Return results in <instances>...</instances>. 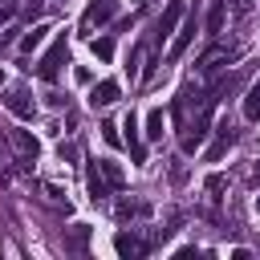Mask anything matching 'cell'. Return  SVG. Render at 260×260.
<instances>
[{
    "label": "cell",
    "mask_w": 260,
    "mask_h": 260,
    "mask_svg": "<svg viewBox=\"0 0 260 260\" xmlns=\"http://www.w3.org/2000/svg\"><path fill=\"white\" fill-rule=\"evenodd\" d=\"M65 61H69V37L61 32V37L45 49V57H41V65H37V77H41V81H57L61 69H65Z\"/></svg>",
    "instance_id": "cell-1"
},
{
    "label": "cell",
    "mask_w": 260,
    "mask_h": 260,
    "mask_svg": "<svg viewBox=\"0 0 260 260\" xmlns=\"http://www.w3.org/2000/svg\"><path fill=\"white\" fill-rule=\"evenodd\" d=\"M4 110L16 114V118H32V114H37V102L28 98L24 85H8V89H4Z\"/></svg>",
    "instance_id": "cell-2"
},
{
    "label": "cell",
    "mask_w": 260,
    "mask_h": 260,
    "mask_svg": "<svg viewBox=\"0 0 260 260\" xmlns=\"http://www.w3.org/2000/svg\"><path fill=\"white\" fill-rule=\"evenodd\" d=\"M195 32H199V20H195V12H191V16H183V24L175 28V41H171V53H167V57L179 61V57L187 53V45L195 41Z\"/></svg>",
    "instance_id": "cell-3"
},
{
    "label": "cell",
    "mask_w": 260,
    "mask_h": 260,
    "mask_svg": "<svg viewBox=\"0 0 260 260\" xmlns=\"http://www.w3.org/2000/svg\"><path fill=\"white\" fill-rule=\"evenodd\" d=\"M179 20H183V0H171L167 4V12L158 16V24H154V45H162L175 28H179Z\"/></svg>",
    "instance_id": "cell-4"
},
{
    "label": "cell",
    "mask_w": 260,
    "mask_h": 260,
    "mask_svg": "<svg viewBox=\"0 0 260 260\" xmlns=\"http://www.w3.org/2000/svg\"><path fill=\"white\" fill-rule=\"evenodd\" d=\"M114 252H118L122 260H138V256H146V252H150V244H146V240H138L134 232H118V236H114Z\"/></svg>",
    "instance_id": "cell-5"
},
{
    "label": "cell",
    "mask_w": 260,
    "mask_h": 260,
    "mask_svg": "<svg viewBox=\"0 0 260 260\" xmlns=\"http://www.w3.org/2000/svg\"><path fill=\"white\" fill-rule=\"evenodd\" d=\"M114 12H118V0H89V8H85V28L114 20Z\"/></svg>",
    "instance_id": "cell-6"
},
{
    "label": "cell",
    "mask_w": 260,
    "mask_h": 260,
    "mask_svg": "<svg viewBox=\"0 0 260 260\" xmlns=\"http://www.w3.org/2000/svg\"><path fill=\"white\" fill-rule=\"evenodd\" d=\"M118 93H122V85L118 81H98L93 89H89V106L98 110V106H114L118 102Z\"/></svg>",
    "instance_id": "cell-7"
},
{
    "label": "cell",
    "mask_w": 260,
    "mask_h": 260,
    "mask_svg": "<svg viewBox=\"0 0 260 260\" xmlns=\"http://www.w3.org/2000/svg\"><path fill=\"white\" fill-rule=\"evenodd\" d=\"M85 187H89V199H93V203H102V199L110 195V183H106V175H102L98 162H89V171H85Z\"/></svg>",
    "instance_id": "cell-8"
},
{
    "label": "cell",
    "mask_w": 260,
    "mask_h": 260,
    "mask_svg": "<svg viewBox=\"0 0 260 260\" xmlns=\"http://www.w3.org/2000/svg\"><path fill=\"white\" fill-rule=\"evenodd\" d=\"M122 130H126V142H130V158H134V162H142V158H146V150H142V138H138V118H134V114H126V118H122Z\"/></svg>",
    "instance_id": "cell-9"
},
{
    "label": "cell",
    "mask_w": 260,
    "mask_h": 260,
    "mask_svg": "<svg viewBox=\"0 0 260 260\" xmlns=\"http://www.w3.org/2000/svg\"><path fill=\"white\" fill-rule=\"evenodd\" d=\"M232 142H236V130H232V122L223 118V122H219V138H215V146L207 150V162H215V158H223Z\"/></svg>",
    "instance_id": "cell-10"
},
{
    "label": "cell",
    "mask_w": 260,
    "mask_h": 260,
    "mask_svg": "<svg viewBox=\"0 0 260 260\" xmlns=\"http://www.w3.org/2000/svg\"><path fill=\"white\" fill-rule=\"evenodd\" d=\"M223 12H228V0H211V8H207V37H219L223 32Z\"/></svg>",
    "instance_id": "cell-11"
},
{
    "label": "cell",
    "mask_w": 260,
    "mask_h": 260,
    "mask_svg": "<svg viewBox=\"0 0 260 260\" xmlns=\"http://www.w3.org/2000/svg\"><path fill=\"white\" fill-rule=\"evenodd\" d=\"M232 57H236L232 49H211V53H203V57H199V73H215V69L228 65Z\"/></svg>",
    "instance_id": "cell-12"
},
{
    "label": "cell",
    "mask_w": 260,
    "mask_h": 260,
    "mask_svg": "<svg viewBox=\"0 0 260 260\" xmlns=\"http://www.w3.org/2000/svg\"><path fill=\"white\" fill-rule=\"evenodd\" d=\"M8 138H12V146H16V150H20L28 162L37 158V150H41V146H37V138H32L28 130H8Z\"/></svg>",
    "instance_id": "cell-13"
},
{
    "label": "cell",
    "mask_w": 260,
    "mask_h": 260,
    "mask_svg": "<svg viewBox=\"0 0 260 260\" xmlns=\"http://www.w3.org/2000/svg\"><path fill=\"white\" fill-rule=\"evenodd\" d=\"M98 167H102V175H106L110 191H122V187H126V171H122L114 158H98Z\"/></svg>",
    "instance_id": "cell-14"
},
{
    "label": "cell",
    "mask_w": 260,
    "mask_h": 260,
    "mask_svg": "<svg viewBox=\"0 0 260 260\" xmlns=\"http://www.w3.org/2000/svg\"><path fill=\"white\" fill-rule=\"evenodd\" d=\"M45 37H49V24H37L32 32H24V37H20V53H32V49H41V45H45Z\"/></svg>",
    "instance_id": "cell-15"
},
{
    "label": "cell",
    "mask_w": 260,
    "mask_h": 260,
    "mask_svg": "<svg viewBox=\"0 0 260 260\" xmlns=\"http://www.w3.org/2000/svg\"><path fill=\"white\" fill-rule=\"evenodd\" d=\"M244 118H248V122L260 118V77L252 81V89H248V98H244Z\"/></svg>",
    "instance_id": "cell-16"
},
{
    "label": "cell",
    "mask_w": 260,
    "mask_h": 260,
    "mask_svg": "<svg viewBox=\"0 0 260 260\" xmlns=\"http://www.w3.org/2000/svg\"><path fill=\"white\" fill-rule=\"evenodd\" d=\"M85 244H89V228H85V223H77V228L69 232V240H65V248L81 256V252H85Z\"/></svg>",
    "instance_id": "cell-17"
},
{
    "label": "cell",
    "mask_w": 260,
    "mask_h": 260,
    "mask_svg": "<svg viewBox=\"0 0 260 260\" xmlns=\"http://www.w3.org/2000/svg\"><path fill=\"white\" fill-rule=\"evenodd\" d=\"M89 49H93V57H98V61H114V37H98Z\"/></svg>",
    "instance_id": "cell-18"
},
{
    "label": "cell",
    "mask_w": 260,
    "mask_h": 260,
    "mask_svg": "<svg viewBox=\"0 0 260 260\" xmlns=\"http://www.w3.org/2000/svg\"><path fill=\"white\" fill-rule=\"evenodd\" d=\"M146 138H162V110L146 114Z\"/></svg>",
    "instance_id": "cell-19"
},
{
    "label": "cell",
    "mask_w": 260,
    "mask_h": 260,
    "mask_svg": "<svg viewBox=\"0 0 260 260\" xmlns=\"http://www.w3.org/2000/svg\"><path fill=\"white\" fill-rule=\"evenodd\" d=\"M142 211H146V203H130V199L118 203V219H130V215H142Z\"/></svg>",
    "instance_id": "cell-20"
},
{
    "label": "cell",
    "mask_w": 260,
    "mask_h": 260,
    "mask_svg": "<svg viewBox=\"0 0 260 260\" xmlns=\"http://www.w3.org/2000/svg\"><path fill=\"white\" fill-rule=\"evenodd\" d=\"M102 138H106L110 146H118V142H122V134H118V126H114V122H106V126H102Z\"/></svg>",
    "instance_id": "cell-21"
},
{
    "label": "cell",
    "mask_w": 260,
    "mask_h": 260,
    "mask_svg": "<svg viewBox=\"0 0 260 260\" xmlns=\"http://www.w3.org/2000/svg\"><path fill=\"white\" fill-rule=\"evenodd\" d=\"M232 8H236V12H240V16H244V12H248V8H252V0H232Z\"/></svg>",
    "instance_id": "cell-22"
},
{
    "label": "cell",
    "mask_w": 260,
    "mask_h": 260,
    "mask_svg": "<svg viewBox=\"0 0 260 260\" xmlns=\"http://www.w3.org/2000/svg\"><path fill=\"white\" fill-rule=\"evenodd\" d=\"M41 4H45V0H28V8H24V12H28V20H32L37 12H41Z\"/></svg>",
    "instance_id": "cell-23"
},
{
    "label": "cell",
    "mask_w": 260,
    "mask_h": 260,
    "mask_svg": "<svg viewBox=\"0 0 260 260\" xmlns=\"http://www.w3.org/2000/svg\"><path fill=\"white\" fill-rule=\"evenodd\" d=\"M8 16H12V8H8V4H0V24H8Z\"/></svg>",
    "instance_id": "cell-24"
},
{
    "label": "cell",
    "mask_w": 260,
    "mask_h": 260,
    "mask_svg": "<svg viewBox=\"0 0 260 260\" xmlns=\"http://www.w3.org/2000/svg\"><path fill=\"white\" fill-rule=\"evenodd\" d=\"M256 211H260V195H256Z\"/></svg>",
    "instance_id": "cell-25"
}]
</instances>
